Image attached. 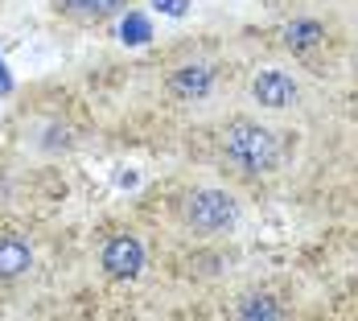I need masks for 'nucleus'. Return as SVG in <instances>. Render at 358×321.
<instances>
[{
	"label": "nucleus",
	"instance_id": "obj_3",
	"mask_svg": "<svg viewBox=\"0 0 358 321\" xmlns=\"http://www.w3.org/2000/svg\"><path fill=\"white\" fill-rule=\"evenodd\" d=\"M99 268L108 272L111 280H136L144 268V248L141 239L132 235V231H115L103 239V248H99Z\"/></svg>",
	"mask_w": 358,
	"mask_h": 321
},
{
	"label": "nucleus",
	"instance_id": "obj_9",
	"mask_svg": "<svg viewBox=\"0 0 358 321\" xmlns=\"http://www.w3.org/2000/svg\"><path fill=\"white\" fill-rule=\"evenodd\" d=\"M325 41V29L317 21H292L285 29V45L292 54H305V50H313V45H322Z\"/></svg>",
	"mask_w": 358,
	"mask_h": 321
},
{
	"label": "nucleus",
	"instance_id": "obj_5",
	"mask_svg": "<svg viewBox=\"0 0 358 321\" xmlns=\"http://www.w3.org/2000/svg\"><path fill=\"white\" fill-rule=\"evenodd\" d=\"M165 91L173 99H185V104L206 99L215 91V66L210 62H185V66H178V71L165 78Z\"/></svg>",
	"mask_w": 358,
	"mask_h": 321
},
{
	"label": "nucleus",
	"instance_id": "obj_1",
	"mask_svg": "<svg viewBox=\"0 0 358 321\" xmlns=\"http://www.w3.org/2000/svg\"><path fill=\"white\" fill-rule=\"evenodd\" d=\"M218 148L227 157V165H235L239 173L248 178H259V173H276L280 161H285V148H280V136L255 120H231L218 136Z\"/></svg>",
	"mask_w": 358,
	"mask_h": 321
},
{
	"label": "nucleus",
	"instance_id": "obj_8",
	"mask_svg": "<svg viewBox=\"0 0 358 321\" xmlns=\"http://www.w3.org/2000/svg\"><path fill=\"white\" fill-rule=\"evenodd\" d=\"M231 321H288V313L280 309L276 297H268V292H248V297L235 305V318Z\"/></svg>",
	"mask_w": 358,
	"mask_h": 321
},
{
	"label": "nucleus",
	"instance_id": "obj_7",
	"mask_svg": "<svg viewBox=\"0 0 358 321\" xmlns=\"http://www.w3.org/2000/svg\"><path fill=\"white\" fill-rule=\"evenodd\" d=\"M132 0H54V8L74 21V25H103L111 17H120Z\"/></svg>",
	"mask_w": 358,
	"mask_h": 321
},
{
	"label": "nucleus",
	"instance_id": "obj_4",
	"mask_svg": "<svg viewBox=\"0 0 358 321\" xmlns=\"http://www.w3.org/2000/svg\"><path fill=\"white\" fill-rule=\"evenodd\" d=\"M29 272H34V243L21 231L0 227V285H17Z\"/></svg>",
	"mask_w": 358,
	"mask_h": 321
},
{
	"label": "nucleus",
	"instance_id": "obj_6",
	"mask_svg": "<svg viewBox=\"0 0 358 321\" xmlns=\"http://www.w3.org/2000/svg\"><path fill=\"white\" fill-rule=\"evenodd\" d=\"M296 83H292V74L285 71H259L251 78V99L259 107H268V111H285V107L296 104Z\"/></svg>",
	"mask_w": 358,
	"mask_h": 321
},
{
	"label": "nucleus",
	"instance_id": "obj_2",
	"mask_svg": "<svg viewBox=\"0 0 358 321\" xmlns=\"http://www.w3.org/2000/svg\"><path fill=\"white\" fill-rule=\"evenodd\" d=\"M181 222L194 235H222L239 222V202L218 185H198L181 198Z\"/></svg>",
	"mask_w": 358,
	"mask_h": 321
}]
</instances>
